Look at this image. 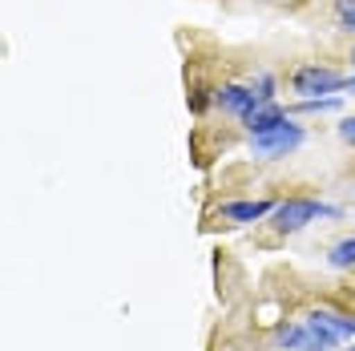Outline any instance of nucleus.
<instances>
[{"label":"nucleus","mask_w":355,"mask_h":351,"mask_svg":"<svg viewBox=\"0 0 355 351\" xmlns=\"http://www.w3.org/2000/svg\"><path fill=\"white\" fill-rule=\"evenodd\" d=\"M352 85V77H343L339 69H327V65H303L295 69L291 77V89L307 101V97H339V89Z\"/></svg>","instance_id":"nucleus-2"},{"label":"nucleus","mask_w":355,"mask_h":351,"mask_svg":"<svg viewBox=\"0 0 355 351\" xmlns=\"http://www.w3.org/2000/svg\"><path fill=\"white\" fill-rule=\"evenodd\" d=\"M352 65H355V49H352Z\"/></svg>","instance_id":"nucleus-17"},{"label":"nucleus","mask_w":355,"mask_h":351,"mask_svg":"<svg viewBox=\"0 0 355 351\" xmlns=\"http://www.w3.org/2000/svg\"><path fill=\"white\" fill-rule=\"evenodd\" d=\"M319 315L331 323V331L339 339H355V315H343V311H331V307H319Z\"/></svg>","instance_id":"nucleus-9"},{"label":"nucleus","mask_w":355,"mask_h":351,"mask_svg":"<svg viewBox=\"0 0 355 351\" xmlns=\"http://www.w3.org/2000/svg\"><path fill=\"white\" fill-rule=\"evenodd\" d=\"M291 117H287V110L279 105V101H266V105H259V110L246 117L243 126L250 130V137H259V133H270V130H283Z\"/></svg>","instance_id":"nucleus-5"},{"label":"nucleus","mask_w":355,"mask_h":351,"mask_svg":"<svg viewBox=\"0 0 355 351\" xmlns=\"http://www.w3.org/2000/svg\"><path fill=\"white\" fill-rule=\"evenodd\" d=\"M214 101H218L226 113H234V117H250V113L259 110V97L250 93V85H222L218 93H214Z\"/></svg>","instance_id":"nucleus-4"},{"label":"nucleus","mask_w":355,"mask_h":351,"mask_svg":"<svg viewBox=\"0 0 355 351\" xmlns=\"http://www.w3.org/2000/svg\"><path fill=\"white\" fill-rule=\"evenodd\" d=\"M352 194H355V186H352Z\"/></svg>","instance_id":"nucleus-19"},{"label":"nucleus","mask_w":355,"mask_h":351,"mask_svg":"<svg viewBox=\"0 0 355 351\" xmlns=\"http://www.w3.org/2000/svg\"><path fill=\"white\" fill-rule=\"evenodd\" d=\"M266 214H275V202H266V198H259V202H222V219L239 222V226H250Z\"/></svg>","instance_id":"nucleus-6"},{"label":"nucleus","mask_w":355,"mask_h":351,"mask_svg":"<svg viewBox=\"0 0 355 351\" xmlns=\"http://www.w3.org/2000/svg\"><path fill=\"white\" fill-rule=\"evenodd\" d=\"M327 110H339V97H307V101H299V113H327Z\"/></svg>","instance_id":"nucleus-12"},{"label":"nucleus","mask_w":355,"mask_h":351,"mask_svg":"<svg viewBox=\"0 0 355 351\" xmlns=\"http://www.w3.org/2000/svg\"><path fill=\"white\" fill-rule=\"evenodd\" d=\"M335 219L339 210L335 206H323V202H315V198H287V202H279L275 206V214H270V226L279 230V234H295V230H303L307 222L315 219Z\"/></svg>","instance_id":"nucleus-1"},{"label":"nucleus","mask_w":355,"mask_h":351,"mask_svg":"<svg viewBox=\"0 0 355 351\" xmlns=\"http://www.w3.org/2000/svg\"><path fill=\"white\" fill-rule=\"evenodd\" d=\"M315 351H331V348H315Z\"/></svg>","instance_id":"nucleus-16"},{"label":"nucleus","mask_w":355,"mask_h":351,"mask_svg":"<svg viewBox=\"0 0 355 351\" xmlns=\"http://www.w3.org/2000/svg\"><path fill=\"white\" fill-rule=\"evenodd\" d=\"M279 348H283V351H315L307 323H291V327L279 331Z\"/></svg>","instance_id":"nucleus-8"},{"label":"nucleus","mask_w":355,"mask_h":351,"mask_svg":"<svg viewBox=\"0 0 355 351\" xmlns=\"http://www.w3.org/2000/svg\"><path fill=\"white\" fill-rule=\"evenodd\" d=\"M303 323H307L311 343H315V348H335V343H343V339H339V335L331 331V323H327V319H323L319 311H311V315L303 319Z\"/></svg>","instance_id":"nucleus-7"},{"label":"nucleus","mask_w":355,"mask_h":351,"mask_svg":"<svg viewBox=\"0 0 355 351\" xmlns=\"http://www.w3.org/2000/svg\"><path fill=\"white\" fill-rule=\"evenodd\" d=\"M327 263H331L335 271H352L355 266V234L352 239H343V242H335L331 255H327Z\"/></svg>","instance_id":"nucleus-10"},{"label":"nucleus","mask_w":355,"mask_h":351,"mask_svg":"<svg viewBox=\"0 0 355 351\" xmlns=\"http://www.w3.org/2000/svg\"><path fill=\"white\" fill-rule=\"evenodd\" d=\"M250 93L259 97V105L275 101V77H270V73H259V77H254V85H250Z\"/></svg>","instance_id":"nucleus-11"},{"label":"nucleus","mask_w":355,"mask_h":351,"mask_svg":"<svg viewBox=\"0 0 355 351\" xmlns=\"http://www.w3.org/2000/svg\"><path fill=\"white\" fill-rule=\"evenodd\" d=\"M335 24L339 28H355V0H335Z\"/></svg>","instance_id":"nucleus-13"},{"label":"nucleus","mask_w":355,"mask_h":351,"mask_svg":"<svg viewBox=\"0 0 355 351\" xmlns=\"http://www.w3.org/2000/svg\"><path fill=\"white\" fill-rule=\"evenodd\" d=\"M347 351H355V343H352V348H347Z\"/></svg>","instance_id":"nucleus-18"},{"label":"nucleus","mask_w":355,"mask_h":351,"mask_svg":"<svg viewBox=\"0 0 355 351\" xmlns=\"http://www.w3.org/2000/svg\"><path fill=\"white\" fill-rule=\"evenodd\" d=\"M347 89H352V93H355V77H352V85H347Z\"/></svg>","instance_id":"nucleus-15"},{"label":"nucleus","mask_w":355,"mask_h":351,"mask_svg":"<svg viewBox=\"0 0 355 351\" xmlns=\"http://www.w3.org/2000/svg\"><path fill=\"white\" fill-rule=\"evenodd\" d=\"M299 146H303V126H295V121H287L283 130H270V133L250 137L254 157H287V154H295Z\"/></svg>","instance_id":"nucleus-3"},{"label":"nucleus","mask_w":355,"mask_h":351,"mask_svg":"<svg viewBox=\"0 0 355 351\" xmlns=\"http://www.w3.org/2000/svg\"><path fill=\"white\" fill-rule=\"evenodd\" d=\"M339 137H343V142H352V146H355V113H352V117H343V121H339Z\"/></svg>","instance_id":"nucleus-14"}]
</instances>
